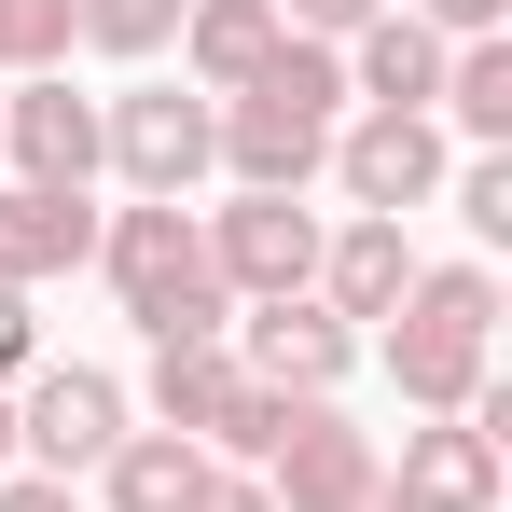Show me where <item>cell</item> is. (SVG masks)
<instances>
[{
    "label": "cell",
    "instance_id": "6da1fadb",
    "mask_svg": "<svg viewBox=\"0 0 512 512\" xmlns=\"http://www.w3.org/2000/svg\"><path fill=\"white\" fill-rule=\"evenodd\" d=\"M333 125H346V56L333 42H277L236 97H208V167L236 194H305L333 167Z\"/></svg>",
    "mask_w": 512,
    "mask_h": 512
},
{
    "label": "cell",
    "instance_id": "7a4b0ae2",
    "mask_svg": "<svg viewBox=\"0 0 512 512\" xmlns=\"http://www.w3.org/2000/svg\"><path fill=\"white\" fill-rule=\"evenodd\" d=\"M374 360H388L402 416H471L499 388V277L485 263H416V291L374 319Z\"/></svg>",
    "mask_w": 512,
    "mask_h": 512
},
{
    "label": "cell",
    "instance_id": "3957f363",
    "mask_svg": "<svg viewBox=\"0 0 512 512\" xmlns=\"http://www.w3.org/2000/svg\"><path fill=\"white\" fill-rule=\"evenodd\" d=\"M97 277H111V305H125L153 346H222L236 333V291L208 277V222L167 208V194H139V208L97 222Z\"/></svg>",
    "mask_w": 512,
    "mask_h": 512
},
{
    "label": "cell",
    "instance_id": "277c9868",
    "mask_svg": "<svg viewBox=\"0 0 512 512\" xmlns=\"http://www.w3.org/2000/svg\"><path fill=\"white\" fill-rule=\"evenodd\" d=\"M153 429H180L194 457H222V471H263V443H277V388L236 374V346H153Z\"/></svg>",
    "mask_w": 512,
    "mask_h": 512
},
{
    "label": "cell",
    "instance_id": "5b68a950",
    "mask_svg": "<svg viewBox=\"0 0 512 512\" xmlns=\"http://www.w3.org/2000/svg\"><path fill=\"white\" fill-rule=\"evenodd\" d=\"M319 180H333L360 222H416V208H443V180H457V139L429 111H346Z\"/></svg>",
    "mask_w": 512,
    "mask_h": 512
},
{
    "label": "cell",
    "instance_id": "8992f818",
    "mask_svg": "<svg viewBox=\"0 0 512 512\" xmlns=\"http://www.w3.org/2000/svg\"><path fill=\"white\" fill-rule=\"evenodd\" d=\"M208 222V277L236 291V305H277V291H319V208L305 194H222V208H194Z\"/></svg>",
    "mask_w": 512,
    "mask_h": 512
},
{
    "label": "cell",
    "instance_id": "52a82bcc",
    "mask_svg": "<svg viewBox=\"0 0 512 512\" xmlns=\"http://www.w3.org/2000/svg\"><path fill=\"white\" fill-rule=\"evenodd\" d=\"M374 471H388V443L346 402H277V443H263V499L277 512H360Z\"/></svg>",
    "mask_w": 512,
    "mask_h": 512
},
{
    "label": "cell",
    "instance_id": "ba28073f",
    "mask_svg": "<svg viewBox=\"0 0 512 512\" xmlns=\"http://www.w3.org/2000/svg\"><path fill=\"white\" fill-rule=\"evenodd\" d=\"M97 167L125 180V194H194L208 180V97L194 84H125V97H97Z\"/></svg>",
    "mask_w": 512,
    "mask_h": 512
},
{
    "label": "cell",
    "instance_id": "9c48e42d",
    "mask_svg": "<svg viewBox=\"0 0 512 512\" xmlns=\"http://www.w3.org/2000/svg\"><path fill=\"white\" fill-rule=\"evenodd\" d=\"M236 374L250 388H277V402H333L346 374H360V333H346L319 291H277V305H236Z\"/></svg>",
    "mask_w": 512,
    "mask_h": 512
},
{
    "label": "cell",
    "instance_id": "30bf717a",
    "mask_svg": "<svg viewBox=\"0 0 512 512\" xmlns=\"http://www.w3.org/2000/svg\"><path fill=\"white\" fill-rule=\"evenodd\" d=\"M125 429H139V416H125V388H111L97 360H42V374L14 388V457H28V471H56V485L97 471Z\"/></svg>",
    "mask_w": 512,
    "mask_h": 512
},
{
    "label": "cell",
    "instance_id": "8fae6325",
    "mask_svg": "<svg viewBox=\"0 0 512 512\" xmlns=\"http://www.w3.org/2000/svg\"><path fill=\"white\" fill-rule=\"evenodd\" d=\"M388 499L402 512H499L512 499V443L485 416H416L402 457H388Z\"/></svg>",
    "mask_w": 512,
    "mask_h": 512
},
{
    "label": "cell",
    "instance_id": "7c38bea8",
    "mask_svg": "<svg viewBox=\"0 0 512 512\" xmlns=\"http://www.w3.org/2000/svg\"><path fill=\"white\" fill-rule=\"evenodd\" d=\"M0 167L28 194H97V97H70V70H28L0 97Z\"/></svg>",
    "mask_w": 512,
    "mask_h": 512
},
{
    "label": "cell",
    "instance_id": "4fadbf2b",
    "mask_svg": "<svg viewBox=\"0 0 512 512\" xmlns=\"http://www.w3.org/2000/svg\"><path fill=\"white\" fill-rule=\"evenodd\" d=\"M402 291H416V236H402V222H360V208H346L333 236H319V305H333L346 333H374V319H388Z\"/></svg>",
    "mask_w": 512,
    "mask_h": 512
},
{
    "label": "cell",
    "instance_id": "5bb4252c",
    "mask_svg": "<svg viewBox=\"0 0 512 512\" xmlns=\"http://www.w3.org/2000/svg\"><path fill=\"white\" fill-rule=\"evenodd\" d=\"M333 56H346V97H360V111H429V97H443V56H457V42H429L416 14L388 0L374 28H346Z\"/></svg>",
    "mask_w": 512,
    "mask_h": 512
},
{
    "label": "cell",
    "instance_id": "9a60e30c",
    "mask_svg": "<svg viewBox=\"0 0 512 512\" xmlns=\"http://www.w3.org/2000/svg\"><path fill=\"white\" fill-rule=\"evenodd\" d=\"M70 263H97V208L0 180V291H42V277H70Z\"/></svg>",
    "mask_w": 512,
    "mask_h": 512
},
{
    "label": "cell",
    "instance_id": "2e32d148",
    "mask_svg": "<svg viewBox=\"0 0 512 512\" xmlns=\"http://www.w3.org/2000/svg\"><path fill=\"white\" fill-rule=\"evenodd\" d=\"M277 42H291L277 0H180V84H194V97H236Z\"/></svg>",
    "mask_w": 512,
    "mask_h": 512
},
{
    "label": "cell",
    "instance_id": "e0dca14e",
    "mask_svg": "<svg viewBox=\"0 0 512 512\" xmlns=\"http://www.w3.org/2000/svg\"><path fill=\"white\" fill-rule=\"evenodd\" d=\"M194 485H208V457L180 429H125L97 457V512H194Z\"/></svg>",
    "mask_w": 512,
    "mask_h": 512
},
{
    "label": "cell",
    "instance_id": "ac0fdd59",
    "mask_svg": "<svg viewBox=\"0 0 512 512\" xmlns=\"http://www.w3.org/2000/svg\"><path fill=\"white\" fill-rule=\"evenodd\" d=\"M429 125H443V139H471V153H512V28L443 56V97H429Z\"/></svg>",
    "mask_w": 512,
    "mask_h": 512
},
{
    "label": "cell",
    "instance_id": "d6986e66",
    "mask_svg": "<svg viewBox=\"0 0 512 512\" xmlns=\"http://www.w3.org/2000/svg\"><path fill=\"white\" fill-rule=\"evenodd\" d=\"M70 42H97V56H167L180 42V0H70Z\"/></svg>",
    "mask_w": 512,
    "mask_h": 512
},
{
    "label": "cell",
    "instance_id": "ffe728a7",
    "mask_svg": "<svg viewBox=\"0 0 512 512\" xmlns=\"http://www.w3.org/2000/svg\"><path fill=\"white\" fill-rule=\"evenodd\" d=\"M70 70V0H0V84Z\"/></svg>",
    "mask_w": 512,
    "mask_h": 512
},
{
    "label": "cell",
    "instance_id": "44dd1931",
    "mask_svg": "<svg viewBox=\"0 0 512 512\" xmlns=\"http://www.w3.org/2000/svg\"><path fill=\"white\" fill-rule=\"evenodd\" d=\"M443 208H457V222H471V236L499 250V236H512V153H457V180H443Z\"/></svg>",
    "mask_w": 512,
    "mask_h": 512
},
{
    "label": "cell",
    "instance_id": "7402d4cb",
    "mask_svg": "<svg viewBox=\"0 0 512 512\" xmlns=\"http://www.w3.org/2000/svg\"><path fill=\"white\" fill-rule=\"evenodd\" d=\"M402 14H416L429 42H499L512 28V0H402Z\"/></svg>",
    "mask_w": 512,
    "mask_h": 512
},
{
    "label": "cell",
    "instance_id": "603a6c76",
    "mask_svg": "<svg viewBox=\"0 0 512 512\" xmlns=\"http://www.w3.org/2000/svg\"><path fill=\"white\" fill-rule=\"evenodd\" d=\"M374 14H388V0H277L291 42H346V28H374Z\"/></svg>",
    "mask_w": 512,
    "mask_h": 512
},
{
    "label": "cell",
    "instance_id": "cb8c5ba5",
    "mask_svg": "<svg viewBox=\"0 0 512 512\" xmlns=\"http://www.w3.org/2000/svg\"><path fill=\"white\" fill-rule=\"evenodd\" d=\"M42 374V319H28V291H0V388H28Z\"/></svg>",
    "mask_w": 512,
    "mask_h": 512
},
{
    "label": "cell",
    "instance_id": "d4e9b609",
    "mask_svg": "<svg viewBox=\"0 0 512 512\" xmlns=\"http://www.w3.org/2000/svg\"><path fill=\"white\" fill-rule=\"evenodd\" d=\"M194 512H277V499H263V471H222V457H208V485H194Z\"/></svg>",
    "mask_w": 512,
    "mask_h": 512
},
{
    "label": "cell",
    "instance_id": "484cf974",
    "mask_svg": "<svg viewBox=\"0 0 512 512\" xmlns=\"http://www.w3.org/2000/svg\"><path fill=\"white\" fill-rule=\"evenodd\" d=\"M0 512H84V499H70L56 471H0Z\"/></svg>",
    "mask_w": 512,
    "mask_h": 512
},
{
    "label": "cell",
    "instance_id": "4316f807",
    "mask_svg": "<svg viewBox=\"0 0 512 512\" xmlns=\"http://www.w3.org/2000/svg\"><path fill=\"white\" fill-rule=\"evenodd\" d=\"M360 512H402V499H388V471H374V499H360Z\"/></svg>",
    "mask_w": 512,
    "mask_h": 512
}]
</instances>
